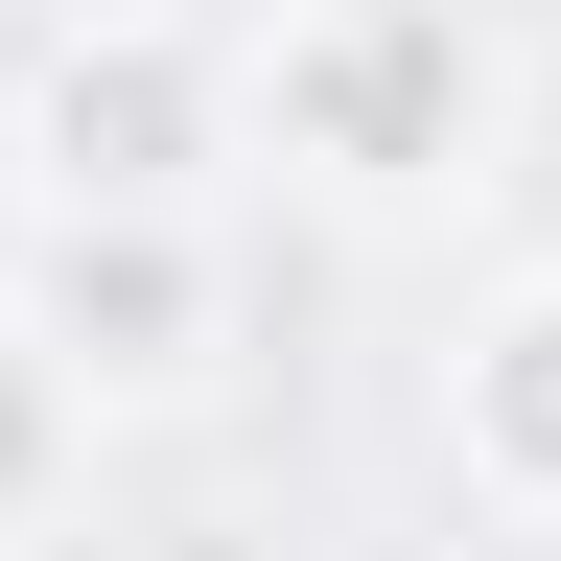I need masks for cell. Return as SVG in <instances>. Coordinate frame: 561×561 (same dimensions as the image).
<instances>
[{"label":"cell","mask_w":561,"mask_h":561,"mask_svg":"<svg viewBox=\"0 0 561 561\" xmlns=\"http://www.w3.org/2000/svg\"><path fill=\"white\" fill-rule=\"evenodd\" d=\"M234 140L305 210H468L515 140V47L468 0H280L234 47Z\"/></svg>","instance_id":"obj_1"},{"label":"cell","mask_w":561,"mask_h":561,"mask_svg":"<svg viewBox=\"0 0 561 561\" xmlns=\"http://www.w3.org/2000/svg\"><path fill=\"white\" fill-rule=\"evenodd\" d=\"M70 468H94V375H70V351L0 305V561H24L47 515H70Z\"/></svg>","instance_id":"obj_5"},{"label":"cell","mask_w":561,"mask_h":561,"mask_svg":"<svg viewBox=\"0 0 561 561\" xmlns=\"http://www.w3.org/2000/svg\"><path fill=\"white\" fill-rule=\"evenodd\" d=\"M0 305L94 375V421H140V398H210V351H234V234L210 210H24Z\"/></svg>","instance_id":"obj_3"},{"label":"cell","mask_w":561,"mask_h":561,"mask_svg":"<svg viewBox=\"0 0 561 561\" xmlns=\"http://www.w3.org/2000/svg\"><path fill=\"white\" fill-rule=\"evenodd\" d=\"M445 468H468V515L561 538V257L445 328Z\"/></svg>","instance_id":"obj_4"},{"label":"cell","mask_w":561,"mask_h":561,"mask_svg":"<svg viewBox=\"0 0 561 561\" xmlns=\"http://www.w3.org/2000/svg\"><path fill=\"white\" fill-rule=\"evenodd\" d=\"M257 140H234V47L187 24V0H94V24H47L24 70V210H210Z\"/></svg>","instance_id":"obj_2"}]
</instances>
